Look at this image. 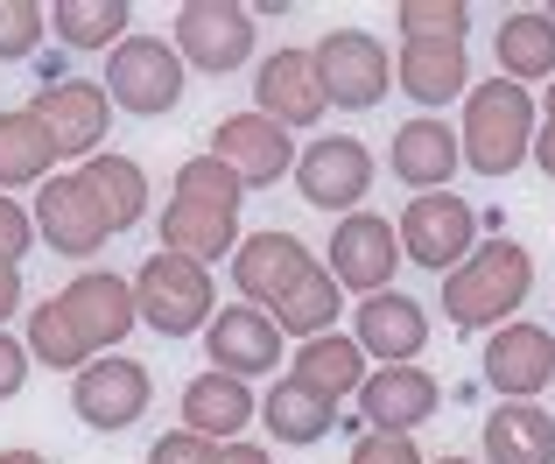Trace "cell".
Instances as JSON below:
<instances>
[{
    "label": "cell",
    "mask_w": 555,
    "mask_h": 464,
    "mask_svg": "<svg viewBox=\"0 0 555 464\" xmlns=\"http://www.w3.org/2000/svg\"><path fill=\"white\" fill-rule=\"evenodd\" d=\"M534 296V254L506 232H492L457 274H443V317L457 331H500Z\"/></svg>",
    "instance_id": "obj_1"
},
{
    "label": "cell",
    "mask_w": 555,
    "mask_h": 464,
    "mask_svg": "<svg viewBox=\"0 0 555 464\" xmlns=\"http://www.w3.org/2000/svg\"><path fill=\"white\" fill-rule=\"evenodd\" d=\"M457 149H464V163H472L478 177H514V169L534 155V99H528V85L500 78V70H492V85H472V92H464Z\"/></svg>",
    "instance_id": "obj_2"
},
{
    "label": "cell",
    "mask_w": 555,
    "mask_h": 464,
    "mask_svg": "<svg viewBox=\"0 0 555 464\" xmlns=\"http://www.w3.org/2000/svg\"><path fill=\"white\" fill-rule=\"evenodd\" d=\"M134 310L155 338H190V331H211L218 296H211V268L183 254H149L134 274Z\"/></svg>",
    "instance_id": "obj_3"
},
{
    "label": "cell",
    "mask_w": 555,
    "mask_h": 464,
    "mask_svg": "<svg viewBox=\"0 0 555 464\" xmlns=\"http://www.w3.org/2000/svg\"><path fill=\"white\" fill-rule=\"evenodd\" d=\"M190 70L177 56V42L163 36H127L120 50L106 56V99L120 113H141V120H163V113H177Z\"/></svg>",
    "instance_id": "obj_4"
},
{
    "label": "cell",
    "mask_w": 555,
    "mask_h": 464,
    "mask_svg": "<svg viewBox=\"0 0 555 464\" xmlns=\"http://www.w3.org/2000/svg\"><path fill=\"white\" fill-rule=\"evenodd\" d=\"M155 401V381L141 359L127 352H99L92 366L70 373V409H78L85 429H99V437H120V429H134L141 415H149Z\"/></svg>",
    "instance_id": "obj_5"
},
{
    "label": "cell",
    "mask_w": 555,
    "mask_h": 464,
    "mask_svg": "<svg viewBox=\"0 0 555 464\" xmlns=\"http://www.w3.org/2000/svg\"><path fill=\"white\" fill-rule=\"evenodd\" d=\"M401 254L415 260V268H429V274H457L464 260L478 254V211L464 205V197H450V191H422V197H408V211H401Z\"/></svg>",
    "instance_id": "obj_6"
},
{
    "label": "cell",
    "mask_w": 555,
    "mask_h": 464,
    "mask_svg": "<svg viewBox=\"0 0 555 464\" xmlns=\"http://www.w3.org/2000/svg\"><path fill=\"white\" fill-rule=\"evenodd\" d=\"M317 78H324V99L345 113H366L379 99L393 92V64H387V42L373 36V28H331L324 42H317Z\"/></svg>",
    "instance_id": "obj_7"
},
{
    "label": "cell",
    "mask_w": 555,
    "mask_h": 464,
    "mask_svg": "<svg viewBox=\"0 0 555 464\" xmlns=\"http://www.w3.org/2000/svg\"><path fill=\"white\" fill-rule=\"evenodd\" d=\"M28 113L50 127L56 155H78V163L106 155V127H113L106 85H92V78H42L36 99H28Z\"/></svg>",
    "instance_id": "obj_8"
},
{
    "label": "cell",
    "mask_w": 555,
    "mask_h": 464,
    "mask_svg": "<svg viewBox=\"0 0 555 464\" xmlns=\"http://www.w3.org/2000/svg\"><path fill=\"white\" fill-rule=\"evenodd\" d=\"M373 177H379V163L359 134H324L296 155V191H302V205H317V211H345V219H352L359 197L373 191Z\"/></svg>",
    "instance_id": "obj_9"
},
{
    "label": "cell",
    "mask_w": 555,
    "mask_h": 464,
    "mask_svg": "<svg viewBox=\"0 0 555 464\" xmlns=\"http://www.w3.org/2000/svg\"><path fill=\"white\" fill-rule=\"evenodd\" d=\"M254 36H260L254 8H240V0H190V8H177V56L211 70V78L240 70L254 56Z\"/></svg>",
    "instance_id": "obj_10"
},
{
    "label": "cell",
    "mask_w": 555,
    "mask_h": 464,
    "mask_svg": "<svg viewBox=\"0 0 555 464\" xmlns=\"http://www.w3.org/2000/svg\"><path fill=\"white\" fill-rule=\"evenodd\" d=\"M310 268H317V254L296 240V232L260 225V232H246L240 254H232V288H240L254 310H274V302L296 296V282H302Z\"/></svg>",
    "instance_id": "obj_11"
},
{
    "label": "cell",
    "mask_w": 555,
    "mask_h": 464,
    "mask_svg": "<svg viewBox=\"0 0 555 464\" xmlns=\"http://www.w3.org/2000/svg\"><path fill=\"white\" fill-rule=\"evenodd\" d=\"M211 155L246 183V191H268V183L296 177V141L288 127H274L268 113H232V120L211 127Z\"/></svg>",
    "instance_id": "obj_12"
},
{
    "label": "cell",
    "mask_w": 555,
    "mask_h": 464,
    "mask_svg": "<svg viewBox=\"0 0 555 464\" xmlns=\"http://www.w3.org/2000/svg\"><path fill=\"white\" fill-rule=\"evenodd\" d=\"M401 232H393L379 211H352V219H338L331 232V260L324 268L338 274V288H359V296H379V288H393V268H401Z\"/></svg>",
    "instance_id": "obj_13"
},
{
    "label": "cell",
    "mask_w": 555,
    "mask_h": 464,
    "mask_svg": "<svg viewBox=\"0 0 555 464\" xmlns=\"http://www.w3.org/2000/svg\"><path fill=\"white\" fill-rule=\"evenodd\" d=\"M548 381H555V338L542 324L514 317V324H500L486 338V387L500 401H534Z\"/></svg>",
    "instance_id": "obj_14"
},
{
    "label": "cell",
    "mask_w": 555,
    "mask_h": 464,
    "mask_svg": "<svg viewBox=\"0 0 555 464\" xmlns=\"http://www.w3.org/2000/svg\"><path fill=\"white\" fill-rule=\"evenodd\" d=\"M352 338L379 366H415L422 345H429V302L401 296V288H379V296H366L352 310Z\"/></svg>",
    "instance_id": "obj_15"
},
{
    "label": "cell",
    "mask_w": 555,
    "mask_h": 464,
    "mask_svg": "<svg viewBox=\"0 0 555 464\" xmlns=\"http://www.w3.org/2000/svg\"><path fill=\"white\" fill-rule=\"evenodd\" d=\"M36 232L50 240V254H64V260H92L99 246L113 240L99 197L85 191V177H50L42 183L36 191Z\"/></svg>",
    "instance_id": "obj_16"
},
{
    "label": "cell",
    "mask_w": 555,
    "mask_h": 464,
    "mask_svg": "<svg viewBox=\"0 0 555 464\" xmlns=\"http://www.w3.org/2000/svg\"><path fill=\"white\" fill-rule=\"evenodd\" d=\"M324 78H317V56L310 50H274L268 64L254 70V113H268L274 127H317L324 120Z\"/></svg>",
    "instance_id": "obj_17"
},
{
    "label": "cell",
    "mask_w": 555,
    "mask_h": 464,
    "mask_svg": "<svg viewBox=\"0 0 555 464\" xmlns=\"http://www.w3.org/2000/svg\"><path fill=\"white\" fill-rule=\"evenodd\" d=\"M64 296V310H70V324H78V338L92 345V359L99 352H113V345L127 338V331L141 324V310H134V282H120L113 268H85L70 288H56Z\"/></svg>",
    "instance_id": "obj_18"
},
{
    "label": "cell",
    "mask_w": 555,
    "mask_h": 464,
    "mask_svg": "<svg viewBox=\"0 0 555 464\" xmlns=\"http://www.w3.org/2000/svg\"><path fill=\"white\" fill-rule=\"evenodd\" d=\"M457 163H464L457 127H443L436 113H415V120H401V127H393V141H387V169H393V183H408L415 197H422V191H450Z\"/></svg>",
    "instance_id": "obj_19"
},
{
    "label": "cell",
    "mask_w": 555,
    "mask_h": 464,
    "mask_svg": "<svg viewBox=\"0 0 555 464\" xmlns=\"http://www.w3.org/2000/svg\"><path fill=\"white\" fill-rule=\"evenodd\" d=\"M204 359H211V373L254 381V373H274V366H282V331H274V317L254 310V302L218 310L211 331H204Z\"/></svg>",
    "instance_id": "obj_20"
},
{
    "label": "cell",
    "mask_w": 555,
    "mask_h": 464,
    "mask_svg": "<svg viewBox=\"0 0 555 464\" xmlns=\"http://www.w3.org/2000/svg\"><path fill=\"white\" fill-rule=\"evenodd\" d=\"M443 401L429 366H373L359 387V429H422Z\"/></svg>",
    "instance_id": "obj_21"
},
{
    "label": "cell",
    "mask_w": 555,
    "mask_h": 464,
    "mask_svg": "<svg viewBox=\"0 0 555 464\" xmlns=\"http://www.w3.org/2000/svg\"><path fill=\"white\" fill-rule=\"evenodd\" d=\"M183 429L190 437H204V443H232L246 423L260 415V401H254V387L246 381H232V373H197V381L183 387Z\"/></svg>",
    "instance_id": "obj_22"
},
{
    "label": "cell",
    "mask_w": 555,
    "mask_h": 464,
    "mask_svg": "<svg viewBox=\"0 0 555 464\" xmlns=\"http://www.w3.org/2000/svg\"><path fill=\"white\" fill-rule=\"evenodd\" d=\"M492 64L514 85H542L555 78V14L548 8H514L492 28Z\"/></svg>",
    "instance_id": "obj_23"
},
{
    "label": "cell",
    "mask_w": 555,
    "mask_h": 464,
    "mask_svg": "<svg viewBox=\"0 0 555 464\" xmlns=\"http://www.w3.org/2000/svg\"><path fill=\"white\" fill-rule=\"evenodd\" d=\"M393 78L422 106H450V99L472 92V56H464V42H401Z\"/></svg>",
    "instance_id": "obj_24"
},
{
    "label": "cell",
    "mask_w": 555,
    "mask_h": 464,
    "mask_svg": "<svg viewBox=\"0 0 555 464\" xmlns=\"http://www.w3.org/2000/svg\"><path fill=\"white\" fill-rule=\"evenodd\" d=\"M478 443H486V464H555V415L534 401H500Z\"/></svg>",
    "instance_id": "obj_25"
},
{
    "label": "cell",
    "mask_w": 555,
    "mask_h": 464,
    "mask_svg": "<svg viewBox=\"0 0 555 464\" xmlns=\"http://www.w3.org/2000/svg\"><path fill=\"white\" fill-rule=\"evenodd\" d=\"M240 211H211V205H190V197H169L163 205V254L204 260L211 268L218 254H240Z\"/></svg>",
    "instance_id": "obj_26"
},
{
    "label": "cell",
    "mask_w": 555,
    "mask_h": 464,
    "mask_svg": "<svg viewBox=\"0 0 555 464\" xmlns=\"http://www.w3.org/2000/svg\"><path fill=\"white\" fill-rule=\"evenodd\" d=\"M85 191L99 197V211H106V232H134L149 219V169L134 163V155H92V163L78 169Z\"/></svg>",
    "instance_id": "obj_27"
},
{
    "label": "cell",
    "mask_w": 555,
    "mask_h": 464,
    "mask_svg": "<svg viewBox=\"0 0 555 464\" xmlns=\"http://www.w3.org/2000/svg\"><path fill=\"white\" fill-rule=\"evenodd\" d=\"M50 163H56L50 127H42L28 106L0 113V197L8 191H42V183H50Z\"/></svg>",
    "instance_id": "obj_28"
},
{
    "label": "cell",
    "mask_w": 555,
    "mask_h": 464,
    "mask_svg": "<svg viewBox=\"0 0 555 464\" xmlns=\"http://www.w3.org/2000/svg\"><path fill=\"white\" fill-rule=\"evenodd\" d=\"M366 352H359V338H345V331H324V338H302L296 345V373L288 381H302V387H317L324 401H345V395H359L366 387Z\"/></svg>",
    "instance_id": "obj_29"
},
{
    "label": "cell",
    "mask_w": 555,
    "mask_h": 464,
    "mask_svg": "<svg viewBox=\"0 0 555 464\" xmlns=\"http://www.w3.org/2000/svg\"><path fill=\"white\" fill-rule=\"evenodd\" d=\"M260 423L274 429V443H317V437H331V423H338V401H324L302 381H274L268 395H260Z\"/></svg>",
    "instance_id": "obj_30"
},
{
    "label": "cell",
    "mask_w": 555,
    "mask_h": 464,
    "mask_svg": "<svg viewBox=\"0 0 555 464\" xmlns=\"http://www.w3.org/2000/svg\"><path fill=\"white\" fill-rule=\"evenodd\" d=\"M50 28H56L64 50H106V42L120 50L127 28H134V8H127V0H56Z\"/></svg>",
    "instance_id": "obj_31"
},
{
    "label": "cell",
    "mask_w": 555,
    "mask_h": 464,
    "mask_svg": "<svg viewBox=\"0 0 555 464\" xmlns=\"http://www.w3.org/2000/svg\"><path fill=\"white\" fill-rule=\"evenodd\" d=\"M28 359L36 366H50V373H78V366H92V345L78 338V324H70V310H64V296H42L36 310H28Z\"/></svg>",
    "instance_id": "obj_32"
},
{
    "label": "cell",
    "mask_w": 555,
    "mask_h": 464,
    "mask_svg": "<svg viewBox=\"0 0 555 464\" xmlns=\"http://www.w3.org/2000/svg\"><path fill=\"white\" fill-rule=\"evenodd\" d=\"M338 310H345L338 274H331L324 260H317V268L296 282V296H288V302H274V331H296V338H324Z\"/></svg>",
    "instance_id": "obj_33"
},
{
    "label": "cell",
    "mask_w": 555,
    "mask_h": 464,
    "mask_svg": "<svg viewBox=\"0 0 555 464\" xmlns=\"http://www.w3.org/2000/svg\"><path fill=\"white\" fill-rule=\"evenodd\" d=\"M177 197H190V205H211V211H240L246 205V183L232 177L211 149H204V155H190V163H177Z\"/></svg>",
    "instance_id": "obj_34"
},
{
    "label": "cell",
    "mask_w": 555,
    "mask_h": 464,
    "mask_svg": "<svg viewBox=\"0 0 555 464\" xmlns=\"http://www.w3.org/2000/svg\"><path fill=\"white\" fill-rule=\"evenodd\" d=\"M393 22H401L408 42H464L472 8H457V0H401V8H393Z\"/></svg>",
    "instance_id": "obj_35"
},
{
    "label": "cell",
    "mask_w": 555,
    "mask_h": 464,
    "mask_svg": "<svg viewBox=\"0 0 555 464\" xmlns=\"http://www.w3.org/2000/svg\"><path fill=\"white\" fill-rule=\"evenodd\" d=\"M50 36V14L36 0H0V64H22L36 56V42Z\"/></svg>",
    "instance_id": "obj_36"
},
{
    "label": "cell",
    "mask_w": 555,
    "mask_h": 464,
    "mask_svg": "<svg viewBox=\"0 0 555 464\" xmlns=\"http://www.w3.org/2000/svg\"><path fill=\"white\" fill-rule=\"evenodd\" d=\"M352 464H429L415 443V429H359L352 437Z\"/></svg>",
    "instance_id": "obj_37"
},
{
    "label": "cell",
    "mask_w": 555,
    "mask_h": 464,
    "mask_svg": "<svg viewBox=\"0 0 555 464\" xmlns=\"http://www.w3.org/2000/svg\"><path fill=\"white\" fill-rule=\"evenodd\" d=\"M36 246V211H22L14 197H0V260L22 268V254Z\"/></svg>",
    "instance_id": "obj_38"
},
{
    "label": "cell",
    "mask_w": 555,
    "mask_h": 464,
    "mask_svg": "<svg viewBox=\"0 0 555 464\" xmlns=\"http://www.w3.org/2000/svg\"><path fill=\"white\" fill-rule=\"evenodd\" d=\"M149 464H218V443L190 437V429H169V437L149 451Z\"/></svg>",
    "instance_id": "obj_39"
},
{
    "label": "cell",
    "mask_w": 555,
    "mask_h": 464,
    "mask_svg": "<svg viewBox=\"0 0 555 464\" xmlns=\"http://www.w3.org/2000/svg\"><path fill=\"white\" fill-rule=\"evenodd\" d=\"M28 366H36V359H28V345L0 331V401H14L28 387Z\"/></svg>",
    "instance_id": "obj_40"
},
{
    "label": "cell",
    "mask_w": 555,
    "mask_h": 464,
    "mask_svg": "<svg viewBox=\"0 0 555 464\" xmlns=\"http://www.w3.org/2000/svg\"><path fill=\"white\" fill-rule=\"evenodd\" d=\"M14 310H22V268H14V260H0V324H8Z\"/></svg>",
    "instance_id": "obj_41"
},
{
    "label": "cell",
    "mask_w": 555,
    "mask_h": 464,
    "mask_svg": "<svg viewBox=\"0 0 555 464\" xmlns=\"http://www.w3.org/2000/svg\"><path fill=\"white\" fill-rule=\"evenodd\" d=\"M218 464H274V457L260 451V443H240V437H232V443H218Z\"/></svg>",
    "instance_id": "obj_42"
},
{
    "label": "cell",
    "mask_w": 555,
    "mask_h": 464,
    "mask_svg": "<svg viewBox=\"0 0 555 464\" xmlns=\"http://www.w3.org/2000/svg\"><path fill=\"white\" fill-rule=\"evenodd\" d=\"M534 163H542V177L555 183V120H548V127H534Z\"/></svg>",
    "instance_id": "obj_43"
},
{
    "label": "cell",
    "mask_w": 555,
    "mask_h": 464,
    "mask_svg": "<svg viewBox=\"0 0 555 464\" xmlns=\"http://www.w3.org/2000/svg\"><path fill=\"white\" fill-rule=\"evenodd\" d=\"M0 464H50L42 451H0Z\"/></svg>",
    "instance_id": "obj_44"
},
{
    "label": "cell",
    "mask_w": 555,
    "mask_h": 464,
    "mask_svg": "<svg viewBox=\"0 0 555 464\" xmlns=\"http://www.w3.org/2000/svg\"><path fill=\"white\" fill-rule=\"evenodd\" d=\"M542 106H548V120H555V78H548V99H542Z\"/></svg>",
    "instance_id": "obj_45"
},
{
    "label": "cell",
    "mask_w": 555,
    "mask_h": 464,
    "mask_svg": "<svg viewBox=\"0 0 555 464\" xmlns=\"http://www.w3.org/2000/svg\"><path fill=\"white\" fill-rule=\"evenodd\" d=\"M436 464H478V457H436Z\"/></svg>",
    "instance_id": "obj_46"
}]
</instances>
